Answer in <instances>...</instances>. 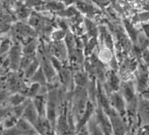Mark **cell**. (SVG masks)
<instances>
[{"label": "cell", "instance_id": "obj_1", "mask_svg": "<svg viewBox=\"0 0 149 135\" xmlns=\"http://www.w3.org/2000/svg\"><path fill=\"white\" fill-rule=\"evenodd\" d=\"M106 115L108 116L111 125L112 134L113 135H125V124L123 122L121 116L112 108L108 113H106Z\"/></svg>", "mask_w": 149, "mask_h": 135}, {"label": "cell", "instance_id": "obj_2", "mask_svg": "<svg viewBox=\"0 0 149 135\" xmlns=\"http://www.w3.org/2000/svg\"><path fill=\"white\" fill-rule=\"evenodd\" d=\"M23 57L22 46L19 44L13 45L9 50V62L13 70H17L20 67L21 60Z\"/></svg>", "mask_w": 149, "mask_h": 135}, {"label": "cell", "instance_id": "obj_3", "mask_svg": "<svg viewBox=\"0 0 149 135\" xmlns=\"http://www.w3.org/2000/svg\"><path fill=\"white\" fill-rule=\"evenodd\" d=\"M21 118H24L26 121H27L29 124H31L33 127L35 126L36 123L38 122L40 117H39V114H38L36 109L34 108L31 99H29V102L26 104Z\"/></svg>", "mask_w": 149, "mask_h": 135}, {"label": "cell", "instance_id": "obj_4", "mask_svg": "<svg viewBox=\"0 0 149 135\" xmlns=\"http://www.w3.org/2000/svg\"><path fill=\"white\" fill-rule=\"evenodd\" d=\"M40 64L41 70H43V72L45 74L47 81H51V80L54 79V77L57 75V72L54 69L49 57H46V56L42 57V61H40Z\"/></svg>", "mask_w": 149, "mask_h": 135}, {"label": "cell", "instance_id": "obj_5", "mask_svg": "<svg viewBox=\"0 0 149 135\" xmlns=\"http://www.w3.org/2000/svg\"><path fill=\"white\" fill-rule=\"evenodd\" d=\"M111 98V105L114 107L112 109L114 111H116L120 116L125 115V104L124 97L120 94H118V92H113Z\"/></svg>", "mask_w": 149, "mask_h": 135}, {"label": "cell", "instance_id": "obj_6", "mask_svg": "<svg viewBox=\"0 0 149 135\" xmlns=\"http://www.w3.org/2000/svg\"><path fill=\"white\" fill-rule=\"evenodd\" d=\"M32 103L36 109L40 118H46V102L47 98L43 95H39L31 99Z\"/></svg>", "mask_w": 149, "mask_h": 135}, {"label": "cell", "instance_id": "obj_7", "mask_svg": "<svg viewBox=\"0 0 149 135\" xmlns=\"http://www.w3.org/2000/svg\"><path fill=\"white\" fill-rule=\"evenodd\" d=\"M28 98L26 97V96L22 95L20 93H14L13 95H11L10 97H8V104H10L11 108L19 106L20 104H22L23 103H25Z\"/></svg>", "mask_w": 149, "mask_h": 135}, {"label": "cell", "instance_id": "obj_8", "mask_svg": "<svg viewBox=\"0 0 149 135\" xmlns=\"http://www.w3.org/2000/svg\"><path fill=\"white\" fill-rule=\"evenodd\" d=\"M40 67V61L38 59H34L26 68L24 70V74H25V77L27 79H31L32 77L35 74V72L39 70V68Z\"/></svg>", "mask_w": 149, "mask_h": 135}, {"label": "cell", "instance_id": "obj_9", "mask_svg": "<svg viewBox=\"0 0 149 135\" xmlns=\"http://www.w3.org/2000/svg\"><path fill=\"white\" fill-rule=\"evenodd\" d=\"M122 91L125 99L131 103L134 99V90L132 83H124L122 85Z\"/></svg>", "mask_w": 149, "mask_h": 135}, {"label": "cell", "instance_id": "obj_10", "mask_svg": "<svg viewBox=\"0 0 149 135\" xmlns=\"http://www.w3.org/2000/svg\"><path fill=\"white\" fill-rule=\"evenodd\" d=\"M30 80H31L32 84H40L42 86H45L47 82V78L45 77V74L40 67L39 68V70L35 72V74L32 77V78Z\"/></svg>", "mask_w": 149, "mask_h": 135}, {"label": "cell", "instance_id": "obj_11", "mask_svg": "<svg viewBox=\"0 0 149 135\" xmlns=\"http://www.w3.org/2000/svg\"><path fill=\"white\" fill-rule=\"evenodd\" d=\"M108 84L114 91H117L119 88V79L114 71H110L108 74Z\"/></svg>", "mask_w": 149, "mask_h": 135}, {"label": "cell", "instance_id": "obj_12", "mask_svg": "<svg viewBox=\"0 0 149 135\" xmlns=\"http://www.w3.org/2000/svg\"><path fill=\"white\" fill-rule=\"evenodd\" d=\"M77 11H80L81 13H86L87 15L89 14H92L94 13L95 12V8L90 5L89 3H84V2H79V3H77Z\"/></svg>", "mask_w": 149, "mask_h": 135}, {"label": "cell", "instance_id": "obj_13", "mask_svg": "<svg viewBox=\"0 0 149 135\" xmlns=\"http://www.w3.org/2000/svg\"><path fill=\"white\" fill-rule=\"evenodd\" d=\"M84 24H85V28L87 30V33L90 35V37H91V38H97V28L96 25L92 21H91L89 19H84Z\"/></svg>", "mask_w": 149, "mask_h": 135}, {"label": "cell", "instance_id": "obj_14", "mask_svg": "<svg viewBox=\"0 0 149 135\" xmlns=\"http://www.w3.org/2000/svg\"><path fill=\"white\" fill-rule=\"evenodd\" d=\"M74 82L76 83L77 87L85 88V84H87V77L86 75L83 72H77L76 76L74 77Z\"/></svg>", "mask_w": 149, "mask_h": 135}, {"label": "cell", "instance_id": "obj_15", "mask_svg": "<svg viewBox=\"0 0 149 135\" xmlns=\"http://www.w3.org/2000/svg\"><path fill=\"white\" fill-rule=\"evenodd\" d=\"M111 51L110 49H108L107 47H104V49H101V51L99 52L98 54V60L101 62H106V61H110L112 58L111 55Z\"/></svg>", "mask_w": 149, "mask_h": 135}, {"label": "cell", "instance_id": "obj_16", "mask_svg": "<svg viewBox=\"0 0 149 135\" xmlns=\"http://www.w3.org/2000/svg\"><path fill=\"white\" fill-rule=\"evenodd\" d=\"M124 22H125V28H126V30H127V32H128V34L130 35L132 40L135 42V41L137 40V38H138V36H137L138 34H137L136 30L133 28L132 25L128 20L125 19Z\"/></svg>", "mask_w": 149, "mask_h": 135}, {"label": "cell", "instance_id": "obj_17", "mask_svg": "<svg viewBox=\"0 0 149 135\" xmlns=\"http://www.w3.org/2000/svg\"><path fill=\"white\" fill-rule=\"evenodd\" d=\"M138 85L139 90H145L147 85V76L145 73H140L138 79Z\"/></svg>", "mask_w": 149, "mask_h": 135}, {"label": "cell", "instance_id": "obj_18", "mask_svg": "<svg viewBox=\"0 0 149 135\" xmlns=\"http://www.w3.org/2000/svg\"><path fill=\"white\" fill-rule=\"evenodd\" d=\"M66 33L64 32V30H61V29H59V30H56L54 31L53 33H52V39L55 41V42H59V41H62L65 37H66Z\"/></svg>", "mask_w": 149, "mask_h": 135}, {"label": "cell", "instance_id": "obj_19", "mask_svg": "<svg viewBox=\"0 0 149 135\" xmlns=\"http://www.w3.org/2000/svg\"><path fill=\"white\" fill-rule=\"evenodd\" d=\"M140 113L144 119L149 120V101L142 103L140 105Z\"/></svg>", "mask_w": 149, "mask_h": 135}, {"label": "cell", "instance_id": "obj_20", "mask_svg": "<svg viewBox=\"0 0 149 135\" xmlns=\"http://www.w3.org/2000/svg\"><path fill=\"white\" fill-rule=\"evenodd\" d=\"M12 47L11 42L9 40L6 39L0 42V54H4L6 52H8Z\"/></svg>", "mask_w": 149, "mask_h": 135}, {"label": "cell", "instance_id": "obj_21", "mask_svg": "<svg viewBox=\"0 0 149 135\" xmlns=\"http://www.w3.org/2000/svg\"><path fill=\"white\" fill-rule=\"evenodd\" d=\"M12 114V108L11 107H5L0 108V125L3 123V121L10 115Z\"/></svg>", "mask_w": 149, "mask_h": 135}, {"label": "cell", "instance_id": "obj_22", "mask_svg": "<svg viewBox=\"0 0 149 135\" xmlns=\"http://www.w3.org/2000/svg\"><path fill=\"white\" fill-rule=\"evenodd\" d=\"M97 46V38H91L88 43H86L85 45V54H89L92 52V50L95 48V47Z\"/></svg>", "mask_w": 149, "mask_h": 135}, {"label": "cell", "instance_id": "obj_23", "mask_svg": "<svg viewBox=\"0 0 149 135\" xmlns=\"http://www.w3.org/2000/svg\"><path fill=\"white\" fill-rule=\"evenodd\" d=\"M1 132H2V135H21V133L19 132V131L18 130L16 126L3 130L1 131Z\"/></svg>", "mask_w": 149, "mask_h": 135}, {"label": "cell", "instance_id": "obj_24", "mask_svg": "<svg viewBox=\"0 0 149 135\" xmlns=\"http://www.w3.org/2000/svg\"><path fill=\"white\" fill-rule=\"evenodd\" d=\"M77 135H90L87 125L78 130H77Z\"/></svg>", "mask_w": 149, "mask_h": 135}, {"label": "cell", "instance_id": "obj_25", "mask_svg": "<svg viewBox=\"0 0 149 135\" xmlns=\"http://www.w3.org/2000/svg\"><path fill=\"white\" fill-rule=\"evenodd\" d=\"M8 97L9 96L6 94V92L0 90V104H2L4 102H6L8 99Z\"/></svg>", "mask_w": 149, "mask_h": 135}, {"label": "cell", "instance_id": "obj_26", "mask_svg": "<svg viewBox=\"0 0 149 135\" xmlns=\"http://www.w3.org/2000/svg\"><path fill=\"white\" fill-rule=\"evenodd\" d=\"M143 28H144V32H145L146 37L149 38V25L148 24L143 25Z\"/></svg>", "mask_w": 149, "mask_h": 135}, {"label": "cell", "instance_id": "obj_27", "mask_svg": "<svg viewBox=\"0 0 149 135\" xmlns=\"http://www.w3.org/2000/svg\"><path fill=\"white\" fill-rule=\"evenodd\" d=\"M139 17H141V20H147L149 19V13H143V14H140L139 15Z\"/></svg>", "mask_w": 149, "mask_h": 135}, {"label": "cell", "instance_id": "obj_28", "mask_svg": "<svg viewBox=\"0 0 149 135\" xmlns=\"http://www.w3.org/2000/svg\"><path fill=\"white\" fill-rule=\"evenodd\" d=\"M0 135H2V132H0Z\"/></svg>", "mask_w": 149, "mask_h": 135}]
</instances>
